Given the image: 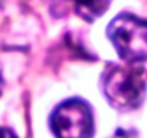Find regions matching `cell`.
Wrapping results in <instances>:
<instances>
[{"label":"cell","instance_id":"5","mask_svg":"<svg viewBox=\"0 0 147 138\" xmlns=\"http://www.w3.org/2000/svg\"><path fill=\"white\" fill-rule=\"evenodd\" d=\"M0 138H18V137H16V134L12 129L0 127Z\"/></svg>","mask_w":147,"mask_h":138},{"label":"cell","instance_id":"3","mask_svg":"<svg viewBox=\"0 0 147 138\" xmlns=\"http://www.w3.org/2000/svg\"><path fill=\"white\" fill-rule=\"evenodd\" d=\"M92 125L91 108L80 99L61 104L51 117V128L56 138H91Z\"/></svg>","mask_w":147,"mask_h":138},{"label":"cell","instance_id":"1","mask_svg":"<svg viewBox=\"0 0 147 138\" xmlns=\"http://www.w3.org/2000/svg\"><path fill=\"white\" fill-rule=\"evenodd\" d=\"M147 72L138 66L111 65L102 75V89L113 107L131 111L140 107L146 96Z\"/></svg>","mask_w":147,"mask_h":138},{"label":"cell","instance_id":"2","mask_svg":"<svg viewBox=\"0 0 147 138\" xmlns=\"http://www.w3.org/2000/svg\"><path fill=\"white\" fill-rule=\"evenodd\" d=\"M107 33L125 62L134 63L147 59V20L123 13L110 23Z\"/></svg>","mask_w":147,"mask_h":138},{"label":"cell","instance_id":"6","mask_svg":"<svg viewBox=\"0 0 147 138\" xmlns=\"http://www.w3.org/2000/svg\"><path fill=\"white\" fill-rule=\"evenodd\" d=\"M113 138H128V135H127V132H125V131L118 129V131L114 134V137H113Z\"/></svg>","mask_w":147,"mask_h":138},{"label":"cell","instance_id":"7","mask_svg":"<svg viewBox=\"0 0 147 138\" xmlns=\"http://www.w3.org/2000/svg\"><path fill=\"white\" fill-rule=\"evenodd\" d=\"M2 86H3V78H2V69H0V94H2Z\"/></svg>","mask_w":147,"mask_h":138},{"label":"cell","instance_id":"4","mask_svg":"<svg viewBox=\"0 0 147 138\" xmlns=\"http://www.w3.org/2000/svg\"><path fill=\"white\" fill-rule=\"evenodd\" d=\"M72 2L75 3L78 13L88 20H92L104 13L108 6V0H72Z\"/></svg>","mask_w":147,"mask_h":138}]
</instances>
